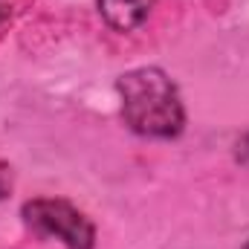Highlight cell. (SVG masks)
<instances>
[{
    "label": "cell",
    "mask_w": 249,
    "mask_h": 249,
    "mask_svg": "<svg viewBox=\"0 0 249 249\" xmlns=\"http://www.w3.org/2000/svg\"><path fill=\"white\" fill-rule=\"evenodd\" d=\"M154 6H157V0H96L102 20L119 35L139 29L148 20V15L154 12Z\"/></svg>",
    "instance_id": "cell-3"
},
{
    "label": "cell",
    "mask_w": 249,
    "mask_h": 249,
    "mask_svg": "<svg viewBox=\"0 0 249 249\" xmlns=\"http://www.w3.org/2000/svg\"><path fill=\"white\" fill-rule=\"evenodd\" d=\"M124 124L145 139H177L186 130V105L177 81L154 64L133 67L116 78Z\"/></svg>",
    "instance_id": "cell-1"
},
{
    "label": "cell",
    "mask_w": 249,
    "mask_h": 249,
    "mask_svg": "<svg viewBox=\"0 0 249 249\" xmlns=\"http://www.w3.org/2000/svg\"><path fill=\"white\" fill-rule=\"evenodd\" d=\"M23 223L64 249H96V223L64 197H32L20 206Z\"/></svg>",
    "instance_id": "cell-2"
},
{
    "label": "cell",
    "mask_w": 249,
    "mask_h": 249,
    "mask_svg": "<svg viewBox=\"0 0 249 249\" xmlns=\"http://www.w3.org/2000/svg\"><path fill=\"white\" fill-rule=\"evenodd\" d=\"M9 191H12V174L6 165H0V200L9 197Z\"/></svg>",
    "instance_id": "cell-4"
},
{
    "label": "cell",
    "mask_w": 249,
    "mask_h": 249,
    "mask_svg": "<svg viewBox=\"0 0 249 249\" xmlns=\"http://www.w3.org/2000/svg\"><path fill=\"white\" fill-rule=\"evenodd\" d=\"M241 249H249V241H247V244H244V247H241Z\"/></svg>",
    "instance_id": "cell-5"
}]
</instances>
